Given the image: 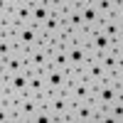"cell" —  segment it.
Segmentation results:
<instances>
[{"label":"cell","instance_id":"obj_6","mask_svg":"<svg viewBox=\"0 0 123 123\" xmlns=\"http://www.w3.org/2000/svg\"><path fill=\"white\" fill-rule=\"evenodd\" d=\"M79 17H81V22H84V27H86V32L89 35H94V32H101V17L98 15V10L94 7V3H84V5H79Z\"/></svg>","mask_w":123,"mask_h":123},{"label":"cell","instance_id":"obj_8","mask_svg":"<svg viewBox=\"0 0 123 123\" xmlns=\"http://www.w3.org/2000/svg\"><path fill=\"white\" fill-rule=\"evenodd\" d=\"M67 94L71 96V101H91V96H94V86L81 76V79H76V81H69Z\"/></svg>","mask_w":123,"mask_h":123},{"label":"cell","instance_id":"obj_9","mask_svg":"<svg viewBox=\"0 0 123 123\" xmlns=\"http://www.w3.org/2000/svg\"><path fill=\"white\" fill-rule=\"evenodd\" d=\"M42 74H44V86H47L49 91H67V86H69L67 71H59V69H54V67H47Z\"/></svg>","mask_w":123,"mask_h":123},{"label":"cell","instance_id":"obj_4","mask_svg":"<svg viewBox=\"0 0 123 123\" xmlns=\"http://www.w3.org/2000/svg\"><path fill=\"white\" fill-rule=\"evenodd\" d=\"M116 98H123V84H116V81H108V79L104 84H98L94 89V96H91V101H96L98 106H108Z\"/></svg>","mask_w":123,"mask_h":123},{"label":"cell","instance_id":"obj_5","mask_svg":"<svg viewBox=\"0 0 123 123\" xmlns=\"http://www.w3.org/2000/svg\"><path fill=\"white\" fill-rule=\"evenodd\" d=\"M25 57H27V69L30 71H44L49 67V49L44 44L30 47L27 52H25Z\"/></svg>","mask_w":123,"mask_h":123},{"label":"cell","instance_id":"obj_15","mask_svg":"<svg viewBox=\"0 0 123 123\" xmlns=\"http://www.w3.org/2000/svg\"><path fill=\"white\" fill-rule=\"evenodd\" d=\"M49 15H52L49 3H47V0H37V3H32V7H30V25H37L39 27Z\"/></svg>","mask_w":123,"mask_h":123},{"label":"cell","instance_id":"obj_29","mask_svg":"<svg viewBox=\"0 0 123 123\" xmlns=\"http://www.w3.org/2000/svg\"><path fill=\"white\" fill-rule=\"evenodd\" d=\"M5 30V17H0V32Z\"/></svg>","mask_w":123,"mask_h":123},{"label":"cell","instance_id":"obj_26","mask_svg":"<svg viewBox=\"0 0 123 123\" xmlns=\"http://www.w3.org/2000/svg\"><path fill=\"white\" fill-rule=\"evenodd\" d=\"M10 12V0H0V17H5Z\"/></svg>","mask_w":123,"mask_h":123},{"label":"cell","instance_id":"obj_31","mask_svg":"<svg viewBox=\"0 0 123 123\" xmlns=\"http://www.w3.org/2000/svg\"><path fill=\"white\" fill-rule=\"evenodd\" d=\"M0 37H3V32H0Z\"/></svg>","mask_w":123,"mask_h":123},{"label":"cell","instance_id":"obj_23","mask_svg":"<svg viewBox=\"0 0 123 123\" xmlns=\"http://www.w3.org/2000/svg\"><path fill=\"white\" fill-rule=\"evenodd\" d=\"M121 101H123V98H116V101H111V104L106 106L111 121H121V116H123V111H121Z\"/></svg>","mask_w":123,"mask_h":123},{"label":"cell","instance_id":"obj_22","mask_svg":"<svg viewBox=\"0 0 123 123\" xmlns=\"http://www.w3.org/2000/svg\"><path fill=\"white\" fill-rule=\"evenodd\" d=\"M12 52H15V39H12V32H10V35H3V37H0V59L5 62Z\"/></svg>","mask_w":123,"mask_h":123},{"label":"cell","instance_id":"obj_27","mask_svg":"<svg viewBox=\"0 0 123 123\" xmlns=\"http://www.w3.org/2000/svg\"><path fill=\"white\" fill-rule=\"evenodd\" d=\"M5 89H7V74L0 69V91H5Z\"/></svg>","mask_w":123,"mask_h":123},{"label":"cell","instance_id":"obj_3","mask_svg":"<svg viewBox=\"0 0 123 123\" xmlns=\"http://www.w3.org/2000/svg\"><path fill=\"white\" fill-rule=\"evenodd\" d=\"M101 106L96 101H74L69 111V121L71 123H96V111Z\"/></svg>","mask_w":123,"mask_h":123},{"label":"cell","instance_id":"obj_7","mask_svg":"<svg viewBox=\"0 0 123 123\" xmlns=\"http://www.w3.org/2000/svg\"><path fill=\"white\" fill-rule=\"evenodd\" d=\"M25 52L27 49H17L15 47V52L10 54L5 62H3V71L10 76V74H27V57H25Z\"/></svg>","mask_w":123,"mask_h":123},{"label":"cell","instance_id":"obj_24","mask_svg":"<svg viewBox=\"0 0 123 123\" xmlns=\"http://www.w3.org/2000/svg\"><path fill=\"white\" fill-rule=\"evenodd\" d=\"M32 121H35V123H49V121H57V116H54L47 106H42V108L37 111V116H35Z\"/></svg>","mask_w":123,"mask_h":123},{"label":"cell","instance_id":"obj_20","mask_svg":"<svg viewBox=\"0 0 123 123\" xmlns=\"http://www.w3.org/2000/svg\"><path fill=\"white\" fill-rule=\"evenodd\" d=\"M64 27L71 30L74 35H81V32L86 30L84 22H81V17H79V7H76V5H74V7H69L67 12H64Z\"/></svg>","mask_w":123,"mask_h":123},{"label":"cell","instance_id":"obj_18","mask_svg":"<svg viewBox=\"0 0 123 123\" xmlns=\"http://www.w3.org/2000/svg\"><path fill=\"white\" fill-rule=\"evenodd\" d=\"M94 7L98 10L101 17H111V15H123V3H116V0H91Z\"/></svg>","mask_w":123,"mask_h":123},{"label":"cell","instance_id":"obj_11","mask_svg":"<svg viewBox=\"0 0 123 123\" xmlns=\"http://www.w3.org/2000/svg\"><path fill=\"white\" fill-rule=\"evenodd\" d=\"M101 32L108 39H123V15H111L101 20Z\"/></svg>","mask_w":123,"mask_h":123},{"label":"cell","instance_id":"obj_2","mask_svg":"<svg viewBox=\"0 0 123 123\" xmlns=\"http://www.w3.org/2000/svg\"><path fill=\"white\" fill-rule=\"evenodd\" d=\"M12 39H15V47L17 49H30L39 44V39H42V30L37 25H15L12 27Z\"/></svg>","mask_w":123,"mask_h":123},{"label":"cell","instance_id":"obj_25","mask_svg":"<svg viewBox=\"0 0 123 123\" xmlns=\"http://www.w3.org/2000/svg\"><path fill=\"white\" fill-rule=\"evenodd\" d=\"M0 123H12V108H7L5 104L0 106Z\"/></svg>","mask_w":123,"mask_h":123},{"label":"cell","instance_id":"obj_21","mask_svg":"<svg viewBox=\"0 0 123 123\" xmlns=\"http://www.w3.org/2000/svg\"><path fill=\"white\" fill-rule=\"evenodd\" d=\"M44 89H47L44 86V74H42V71H30V74H27V91L35 94V96H39Z\"/></svg>","mask_w":123,"mask_h":123},{"label":"cell","instance_id":"obj_19","mask_svg":"<svg viewBox=\"0 0 123 123\" xmlns=\"http://www.w3.org/2000/svg\"><path fill=\"white\" fill-rule=\"evenodd\" d=\"M30 74V71H27ZM27 74H10L7 76V91L12 96H25L27 94Z\"/></svg>","mask_w":123,"mask_h":123},{"label":"cell","instance_id":"obj_1","mask_svg":"<svg viewBox=\"0 0 123 123\" xmlns=\"http://www.w3.org/2000/svg\"><path fill=\"white\" fill-rule=\"evenodd\" d=\"M42 106H44V104L39 101V96H35V94H30V91H27L25 96L17 98V104H15V108H12V123H20V121L27 123V121H32Z\"/></svg>","mask_w":123,"mask_h":123},{"label":"cell","instance_id":"obj_14","mask_svg":"<svg viewBox=\"0 0 123 123\" xmlns=\"http://www.w3.org/2000/svg\"><path fill=\"white\" fill-rule=\"evenodd\" d=\"M30 3H22V0H17V3H12L10 5V12H7V17L12 20L15 25H27L30 22Z\"/></svg>","mask_w":123,"mask_h":123},{"label":"cell","instance_id":"obj_12","mask_svg":"<svg viewBox=\"0 0 123 123\" xmlns=\"http://www.w3.org/2000/svg\"><path fill=\"white\" fill-rule=\"evenodd\" d=\"M67 54L71 62V69H84L91 59V52L86 44H71V47H67Z\"/></svg>","mask_w":123,"mask_h":123},{"label":"cell","instance_id":"obj_17","mask_svg":"<svg viewBox=\"0 0 123 123\" xmlns=\"http://www.w3.org/2000/svg\"><path fill=\"white\" fill-rule=\"evenodd\" d=\"M62 27H64V15H57V12H52L42 25H39L42 35H47V37H59Z\"/></svg>","mask_w":123,"mask_h":123},{"label":"cell","instance_id":"obj_16","mask_svg":"<svg viewBox=\"0 0 123 123\" xmlns=\"http://www.w3.org/2000/svg\"><path fill=\"white\" fill-rule=\"evenodd\" d=\"M98 64L106 69V74L108 71H123V54H116V52H104V54H98Z\"/></svg>","mask_w":123,"mask_h":123},{"label":"cell","instance_id":"obj_13","mask_svg":"<svg viewBox=\"0 0 123 123\" xmlns=\"http://www.w3.org/2000/svg\"><path fill=\"white\" fill-rule=\"evenodd\" d=\"M108 44H111V39L104 32H94V35H89V39H86V47H89L91 57H98V54L108 52Z\"/></svg>","mask_w":123,"mask_h":123},{"label":"cell","instance_id":"obj_30","mask_svg":"<svg viewBox=\"0 0 123 123\" xmlns=\"http://www.w3.org/2000/svg\"><path fill=\"white\" fill-rule=\"evenodd\" d=\"M116 3H123V0H116Z\"/></svg>","mask_w":123,"mask_h":123},{"label":"cell","instance_id":"obj_28","mask_svg":"<svg viewBox=\"0 0 123 123\" xmlns=\"http://www.w3.org/2000/svg\"><path fill=\"white\" fill-rule=\"evenodd\" d=\"M71 3H74V5L79 7V5H84V3H89V0H71Z\"/></svg>","mask_w":123,"mask_h":123},{"label":"cell","instance_id":"obj_10","mask_svg":"<svg viewBox=\"0 0 123 123\" xmlns=\"http://www.w3.org/2000/svg\"><path fill=\"white\" fill-rule=\"evenodd\" d=\"M81 71H84V79H86L94 89H96L98 84H104V81H106V69L98 64V59H96V57H91V59H89V64L81 69Z\"/></svg>","mask_w":123,"mask_h":123}]
</instances>
